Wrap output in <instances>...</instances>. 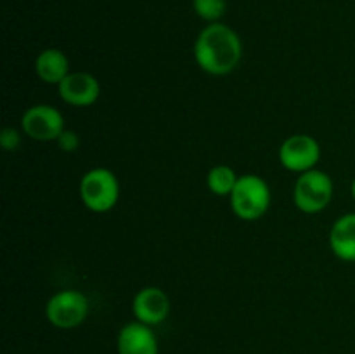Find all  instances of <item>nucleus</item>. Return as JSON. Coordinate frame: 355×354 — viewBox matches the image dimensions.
Returning a JSON list of instances; mask_svg holds the SVG:
<instances>
[{
    "instance_id": "1",
    "label": "nucleus",
    "mask_w": 355,
    "mask_h": 354,
    "mask_svg": "<svg viewBox=\"0 0 355 354\" xmlns=\"http://www.w3.org/2000/svg\"><path fill=\"white\" fill-rule=\"evenodd\" d=\"M241 56V38L227 24L210 23L194 42V59L208 75H229L238 68Z\"/></svg>"
},
{
    "instance_id": "2",
    "label": "nucleus",
    "mask_w": 355,
    "mask_h": 354,
    "mask_svg": "<svg viewBox=\"0 0 355 354\" xmlns=\"http://www.w3.org/2000/svg\"><path fill=\"white\" fill-rule=\"evenodd\" d=\"M231 208L243 221H259L270 207V187L255 174L239 176L231 193Z\"/></svg>"
},
{
    "instance_id": "3",
    "label": "nucleus",
    "mask_w": 355,
    "mask_h": 354,
    "mask_svg": "<svg viewBox=\"0 0 355 354\" xmlns=\"http://www.w3.org/2000/svg\"><path fill=\"white\" fill-rule=\"evenodd\" d=\"M80 198L90 212L104 214L114 208L120 198V183L106 167L90 169L80 180Z\"/></svg>"
},
{
    "instance_id": "4",
    "label": "nucleus",
    "mask_w": 355,
    "mask_h": 354,
    "mask_svg": "<svg viewBox=\"0 0 355 354\" xmlns=\"http://www.w3.org/2000/svg\"><path fill=\"white\" fill-rule=\"evenodd\" d=\"M333 193H335V184L331 177L322 170L312 169L300 174L297 179L293 200L298 210L305 214H318L331 203Z\"/></svg>"
},
{
    "instance_id": "5",
    "label": "nucleus",
    "mask_w": 355,
    "mask_h": 354,
    "mask_svg": "<svg viewBox=\"0 0 355 354\" xmlns=\"http://www.w3.org/2000/svg\"><path fill=\"white\" fill-rule=\"evenodd\" d=\"M90 311L89 298L78 290L55 292L45 305L49 323L59 330H73L82 325Z\"/></svg>"
},
{
    "instance_id": "6",
    "label": "nucleus",
    "mask_w": 355,
    "mask_h": 354,
    "mask_svg": "<svg viewBox=\"0 0 355 354\" xmlns=\"http://www.w3.org/2000/svg\"><path fill=\"white\" fill-rule=\"evenodd\" d=\"M21 128L33 141H58L64 130V118L61 111L51 104H35L21 117Z\"/></svg>"
},
{
    "instance_id": "7",
    "label": "nucleus",
    "mask_w": 355,
    "mask_h": 354,
    "mask_svg": "<svg viewBox=\"0 0 355 354\" xmlns=\"http://www.w3.org/2000/svg\"><path fill=\"white\" fill-rule=\"evenodd\" d=\"M321 160V146L312 135L295 134L284 139L279 148V162L290 172L304 174L315 169Z\"/></svg>"
},
{
    "instance_id": "8",
    "label": "nucleus",
    "mask_w": 355,
    "mask_h": 354,
    "mask_svg": "<svg viewBox=\"0 0 355 354\" xmlns=\"http://www.w3.org/2000/svg\"><path fill=\"white\" fill-rule=\"evenodd\" d=\"M132 312H134L135 319L144 325H159L170 314L168 295L158 287L141 288L132 301Z\"/></svg>"
},
{
    "instance_id": "9",
    "label": "nucleus",
    "mask_w": 355,
    "mask_h": 354,
    "mask_svg": "<svg viewBox=\"0 0 355 354\" xmlns=\"http://www.w3.org/2000/svg\"><path fill=\"white\" fill-rule=\"evenodd\" d=\"M58 89L61 99L75 108L92 106L101 96L99 80L87 71H71L59 83Z\"/></svg>"
},
{
    "instance_id": "10",
    "label": "nucleus",
    "mask_w": 355,
    "mask_h": 354,
    "mask_svg": "<svg viewBox=\"0 0 355 354\" xmlns=\"http://www.w3.org/2000/svg\"><path fill=\"white\" fill-rule=\"evenodd\" d=\"M116 351L118 354H159V344L151 326L135 319L120 328Z\"/></svg>"
},
{
    "instance_id": "11",
    "label": "nucleus",
    "mask_w": 355,
    "mask_h": 354,
    "mask_svg": "<svg viewBox=\"0 0 355 354\" xmlns=\"http://www.w3.org/2000/svg\"><path fill=\"white\" fill-rule=\"evenodd\" d=\"M329 248L345 262H355V212L342 215L329 231Z\"/></svg>"
},
{
    "instance_id": "12",
    "label": "nucleus",
    "mask_w": 355,
    "mask_h": 354,
    "mask_svg": "<svg viewBox=\"0 0 355 354\" xmlns=\"http://www.w3.org/2000/svg\"><path fill=\"white\" fill-rule=\"evenodd\" d=\"M35 73L42 82L59 85L71 73L68 56L59 49H45L35 59Z\"/></svg>"
},
{
    "instance_id": "13",
    "label": "nucleus",
    "mask_w": 355,
    "mask_h": 354,
    "mask_svg": "<svg viewBox=\"0 0 355 354\" xmlns=\"http://www.w3.org/2000/svg\"><path fill=\"white\" fill-rule=\"evenodd\" d=\"M239 176L236 170L229 165H215L214 169L208 172L207 184L210 191L217 196H231L232 189H234L236 183H238Z\"/></svg>"
},
{
    "instance_id": "14",
    "label": "nucleus",
    "mask_w": 355,
    "mask_h": 354,
    "mask_svg": "<svg viewBox=\"0 0 355 354\" xmlns=\"http://www.w3.org/2000/svg\"><path fill=\"white\" fill-rule=\"evenodd\" d=\"M194 12L208 23H218L227 9V0H193Z\"/></svg>"
},
{
    "instance_id": "15",
    "label": "nucleus",
    "mask_w": 355,
    "mask_h": 354,
    "mask_svg": "<svg viewBox=\"0 0 355 354\" xmlns=\"http://www.w3.org/2000/svg\"><path fill=\"white\" fill-rule=\"evenodd\" d=\"M58 146H59V149H61V151H64V153H73V151H76V149H78V146H80V137H78V134H76L75 130H68V128H64V130H62V134L59 135L58 137Z\"/></svg>"
},
{
    "instance_id": "16",
    "label": "nucleus",
    "mask_w": 355,
    "mask_h": 354,
    "mask_svg": "<svg viewBox=\"0 0 355 354\" xmlns=\"http://www.w3.org/2000/svg\"><path fill=\"white\" fill-rule=\"evenodd\" d=\"M21 144V134L16 128H3L2 134H0V146H2L6 151H16Z\"/></svg>"
},
{
    "instance_id": "17",
    "label": "nucleus",
    "mask_w": 355,
    "mask_h": 354,
    "mask_svg": "<svg viewBox=\"0 0 355 354\" xmlns=\"http://www.w3.org/2000/svg\"><path fill=\"white\" fill-rule=\"evenodd\" d=\"M350 191H352V198L355 200V177H354V180H352V186H350Z\"/></svg>"
}]
</instances>
